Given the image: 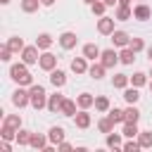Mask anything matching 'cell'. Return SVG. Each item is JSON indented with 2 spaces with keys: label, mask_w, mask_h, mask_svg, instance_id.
<instances>
[{
  "label": "cell",
  "mask_w": 152,
  "mask_h": 152,
  "mask_svg": "<svg viewBox=\"0 0 152 152\" xmlns=\"http://www.w3.org/2000/svg\"><path fill=\"white\" fill-rule=\"evenodd\" d=\"M10 78H12L17 86H33V76H31V71H28V64H24V62L10 66Z\"/></svg>",
  "instance_id": "obj_1"
},
{
  "label": "cell",
  "mask_w": 152,
  "mask_h": 152,
  "mask_svg": "<svg viewBox=\"0 0 152 152\" xmlns=\"http://www.w3.org/2000/svg\"><path fill=\"white\" fill-rule=\"evenodd\" d=\"M28 95H31V107L33 109H43L48 107V95H45V88L43 86H28Z\"/></svg>",
  "instance_id": "obj_2"
},
{
  "label": "cell",
  "mask_w": 152,
  "mask_h": 152,
  "mask_svg": "<svg viewBox=\"0 0 152 152\" xmlns=\"http://www.w3.org/2000/svg\"><path fill=\"white\" fill-rule=\"evenodd\" d=\"M38 45H26L21 52H19V57H21V62L24 64H38V59H40V55H38Z\"/></svg>",
  "instance_id": "obj_3"
},
{
  "label": "cell",
  "mask_w": 152,
  "mask_h": 152,
  "mask_svg": "<svg viewBox=\"0 0 152 152\" xmlns=\"http://www.w3.org/2000/svg\"><path fill=\"white\" fill-rule=\"evenodd\" d=\"M12 104L14 107H26V104H31V95H28V90H24V86H19L14 93H12Z\"/></svg>",
  "instance_id": "obj_4"
},
{
  "label": "cell",
  "mask_w": 152,
  "mask_h": 152,
  "mask_svg": "<svg viewBox=\"0 0 152 152\" xmlns=\"http://www.w3.org/2000/svg\"><path fill=\"white\" fill-rule=\"evenodd\" d=\"M38 66H40L43 71H48V74H50L52 69H57V57H55L52 52H48V50H45V52L40 55V59H38Z\"/></svg>",
  "instance_id": "obj_5"
},
{
  "label": "cell",
  "mask_w": 152,
  "mask_h": 152,
  "mask_svg": "<svg viewBox=\"0 0 152 152\" xmlns=\"http://www.w3.org/2000/svg\"><path fill=\"white\" fill-rule=\"evenodd\" d=\"M100 62H102L107 69H114V66H116V62H119V52H116L114 48H109V50H102V55H100Z\"/></svg>",
  "instance_id": "obj_6"
},
{
  "label": "cell",
  "mask_w": 152,
  "mask_h": 152,
  "mask_svg": "<svg viewBox=\"0 0 152 152\" xmlns=\"http://www.w3.org/2000/svg\"><path fill=\"white\" fill-rule=\"evenodd\" d=\"M114 17H100L97 19V31L102 33V36H112L114 33Z\"/></svg>",
  "instance_id": "obj_7"
},
{
  "label": "cell",
  "mask_w": 152,
  "mask_h": 152,
  "mask_svg": "<svg viewBox=\"0 0 152 152\" xmlns=\"http://www.w3.org/2000/svg\"><path fill=\"white\" fill-rule=\"evenodd\" d=\"M57 40H59L62 50H74V48H76V43H78V38H76V33H74V31H64Z\"/></svg>",
  "instance_id": "obj_8"
},
{
  "label": "cell",
  "mask_w": 152,
  "mask_h": 152,
  "mask_svg": "<svg viewBox=\"0 0 152 152\" xmlns=\"http://www.w3.org/2000/svg\"><path fill=\"white\" fill-rule=\"evenodd\" d=\"M150 17H152V10H150L145 2H140V5L133 7V19H138V21H147Z\"/></svg>",
  "instance_id": "obj_9"
},
{
  "label": "cell",
  "mask_w": 152,
  "mask_h": 152,
  "mask_svg": "<svg viewBox=\"0 0 152 152\" xmlns=\"http://www.w3.org/2000/svg\"><path fill=\"white\" fill-rule=\"evenodd\" d=\"M100 55H102V50H100L95 43H86V45H83V57H86L88 62H95V59H100Z\"/></svg>",
  "instance_id": "obj_10"
},
{
  "label": "cell",
  "mask_w": 152,
  "mask_h": 152,
  "mask_svg": "<svg viewBox=\"0 0 152 152\" xmlns=\"http://www.w3.org/2000/svg\"><path fill=\"white\" fill-rule=\"evenodd\" d=\"M62 102H64V95H62V93H55V95H50V97H48V112H52V114H59V109H62Z\"/></svg>",
  "instance_id": "obj_11"
},
{
  "label": "cell",
  "mask_w": 152,
  "mask_h": 152,
  "mask_svg": "<svg viewBox=\"0 0 152 152\" xmlns=\"http://www.w3.org/2000/svg\"><path fill=\"white\" fill-rule=\"evenodd\" d=\"M109 38H112V43H114V48H126V45L131 43V36H128L126 31H114V33H112Z\"/></svg>",
  "instance_id": "obj_12"
},
{
  "label": "cell",
  "mask_w": 152,
  "mask_h": 152,
  "mask_svg": "<svg viewBox=\"0 0 152 152\" xmlns=\"http://www.w3.org/2000/svg\"><path fill=\"white\" fill-rule=\"evenodd\" d=\"M88 69L90 66H88V59L86 57H74L71 59V71L74 74H88Z\"/></svg>",
  "instance_id": "obj_13"
},
{
  "label": "cell",
  "mask_w": 152,
  "mask_h": 152,
  "mask_svg": "<svg viewBox=\"0 0 152 152\" xmlns=\"http://www.w3.org/2000/svg\"><path fill=\"white\" fill-rule=\"evenodd\" d=\"M114 19L116 21H128V19H133V10L128 5H119L116 12H114Z\"/></svg>",
  "instance_id": "obj_14"
},
{
  "label": "cell",
  "mask_w": 152,
  "mask_h": 152,
  "mask_svg": "<svg viewBox=\"0 0 152 152\" xmlns=\"http://www.w3.org/2000/svg\"><path fill=\"white\" fill-rule=\"evenodd\" d=\"M135 55H138V52L126 45V48H121V52H119V62H121V64H133V62H135Z\"/></svg>",
  "instance_id": "obj_15"
},
{
  "label": "cell",
  "mask_w": 152,
  "mask_h": 152,
  "mask_svg": "<svg viewBox=\"0 0 152 152\" xmlns=\"http://www.w3.org/2000/svg\"><path fill=\"white\" fill-rule=\"evenodd\" d=\"M50 83H52L55 88H62V86L66 83V74H64L62 69H52V71H50Z\"/></svg>",
  "instance_id": "obj_16"
},
{
  "label": "cell",
  "mask_w": 152,
  "mask_h": 152,
  "mask_svg": "<svg viewBox=\"0 0 152 152\" xmlns=\"http://www.w3.org/2000/svg\"><path fill=\"white\" fill-rule=\"evenodd\" d=\"M76 107H78V102H76V100H69V97H64L59 114H64V116H76Z\"/></svg>",
  "instance_id": "obj_17"
},
{
  "label": "cell",
  "mask_w": 152,
  "mask_h": 152,
  "mask_svg": "<svg viewBox=\"0 0 152 152\" xmlns=\"http://www.w3.org/2000/svg\"><path fill=\"white\" fill-rule=\"evenodd\" d=\"M48 138H50L52 145H59V142L64 140V128H62V126H52V128L48 131Z\"/></svg>",
  "instance_id": "obj_18"
},
{
  "label": "cell",
  "mask_w": 152,
  "mask_h": 152,
  "mask_svg": "<svg viewBox=\"0 0 152 152\" xmlns=\"http://www.w3.org/2000/svg\"><path fill=\"white\" fill-rule=\"evenodd\" d=\"M104 71H107V66H104L102 62H95V64L88 69V76H90V78H95V81H100V78L104 76Z\"/></svg>",
  "instance_id": "obj_19"
},
{
  "label": "cell",
  "mask_w": 152,
  "mask_h": 152,
  "mask_svg": "<svg viewBox=\"0 0 152 152\" xmlns=\"http://www.w3.org/2000/svg\"><path fill=\"white\" fill-rule=\"evenodd\" d=\"M128 83H131V76H126V74H114V76H112V86L119 88V90L128 88Z\"/></svg>",
  "instance_id": "obj_20"
},
{
  "label": "cell",
  "mask_w": 152,
  "mask_h": 152,
  "mask_svg": "<svg viewBox=\"0 0 152 152\" xmlns=\"http://www.w3.org/2000/svg\"><path fill=\"white\" fill-rule=\"evenodd\" d=\"M76 102H78L81 109H88V107L95 104V97H93L90 93H81V95H76Z\"/></svg>",
  "instance_id": "obj_21"
},
{
  "label": "cell",
  "mask_w": 152,
  "mask_h": 152,
  "mask_svg": "<svg viewBox=\"0 0 152 152\" xmlns=\"http://www.w3.org/2000/svg\"><path fill=\"white\" fill-rule=\"evenodd\" d=\"M74 121H76V126H78V128H88V126H90V114H88L86 109H81V112H76Z\"/></svg>",
  "instance_id": "obj_22"
},
{
  "label": "cell",
  "mask_w": 152,
  "mask_h": 152,
  "mask_svg": "<svg viewBox=\"0 0 152 152\" xmlns=\"http://www.w3.org/2000/svg\"><path fill=\"white\" fill-rule=\"evenodd\" d=\"M31 135H33L31 131H24V128H19L14 140H17V145H19V147H26V145H31Z\"/></svg>",
  "instance_id": "obj_23"
},
{
  "label": "cell",
  "mask_w": 152,
  "mask_h": 152,
  "mask_svg": "<svg viewBox=\"0 0 152 152\" xmlns=\"http://www.w3.org/2000/svg\"><path fill=\"white\" fill-rule=\"evenodd\" d=\"M48 140H50V138H45V135H40V133H33V135H31V147H33V150H45V147H48Z\"/></svg>",
  "instance_id": "obj_24"
},
{
  "label": "cell",
  "mask_w": 152,
  "mask_h": 152,
  "mask_svg": "<svg viewBox=\"0 0 152 152\" xmlns=\"http://www.w3.org/2000/svg\"><path fill=\"white\" fill-rule=\"evenodd\" d=\"M124 100L128 102V104H135L138 100H140V93H138V88L133 86V88H124Z\"/></svg>",
  "instance_id": "obj_25"
},
{
  "label": "cell",
  "mask_w": 152,
  "mask_h": 152,
  "mask_svg": "<svg viewBox=\"0 0 152 152\" xmlns=\"http://www.w3.org/2000/svg\"><path fill=\"white\" fill-rule=\"evenodd\" d=\"M95 109H97V112H102V114H107V112L112 109V104H109V97H104V95H97V97H95Z\"/></svg>",
  "instance_id": "obj_26"
},
{
  "label": "cell",
  "mask_w": 152,
  "mask_h": 152,
  "mask_svg": "<svg viewBox=\"0 0 152 152\" xmlns=\"http://www.w3.org/2000/svg\"><path fill=\"white\" fill-rule=\"evenodd\" d=\"M2 126H10V128L19 131V128H21V116H19V114H7L5 121H2Z\"/></svg>",
  "instance_id": "obj_27"
},
{
  "label": "cell",
  "mask_w": 152,
  "mask_h": 152,
  "mask_svg": "<svg viewBox=\"0 0 152 152\" xmlns=\"http://www.w3.org/2000/svg\"><path fill=\"white\" fill-rule=\"evenodd\" d=\"M138 124H133V121H124V131H121V135H126V138H138Z\"/></svg>",
  "instance_id": "obj_28"
},
{
  "label": "cell",
  "mask_w": 152,
  "mask_h": 152,
  "mask_svg": "<svg viewBox=\"0 0 152 152\" xmlns=\"http://www.w3.org/2000/svg\"><path fill=\"white\" fill-rule=\"evenodd\" d=\"M107 116H109L114 124H124V121H126V114H124V109H119V107H112V109L107 112Z\"/></svg>",
  "instance_id": "obj_29"
},
{
  "label": "cell",
  "mask_w": 152,
  "mask_h": 152,
  "mask_svg": "<svg viewBox=\"0 0 152 152\" xmlns=\"http://www.w3.org/2000/svg\"><path fill=\"white\" fill-rule=\"evenodd\" d=\"M104 142H107V147H112V150H116V147H124V142H121V135H119V133H114V131H112V133H107V140H104Z\"/></svg>",
  "instance_id": "obj_30"
},
{
  "label": "cell",
  "mask_w": 152,
  "mask_h": 152,
  "mask_svg": "<svg viewBox=\"0 0 152 152\" xmlns=\"http://www.w3.org/2000/svg\"><path fill=\"white\" fill-rule=\"evenodd\" d=\"M36 45H38L40 50H50V45H52V36H50V33H40V36L36 38Z\"/></svg>",
  "instance_id": "obj_31"
},
{
  "label": "cell",
  "mask_w": 152,
  "mask_h": 152,
  "mask_svg": "<svg viewBox=\"0 0 152 152\" xmlns=\"http://www.w3.org/2000/svg\"><path fill=\"white\" fill-rule=\"evenodd\" d=\"M7 48H10L12 52H21V50H24L26 45H24V40H21L19 36H12V38L7 40Z\"/></svg>",
  "instance_id": "obj_32"
},
{
  "label": "cell",
  "mask_w": 152,
  "mask_h": 152,
  "mask_svg": "<svg viewBox=\"0 0 152 152\" xmlns=\"http://www.w3.org/2000/svg\"><path fill=\"white\" fill-rule=\"evenodd\" d=\"M147 76H150V74H142V71H135V74L131 76V86H135V88H142V86L147 83Z\"/></svg>",
  "instance_id": "obj_33"
},
{
  "label": "cell",
  "mask_w": 152,
  "mask_h": 152,
  "mask_svg": "<svg viewBox=\"0 0 152 152\" xmlns=\"http://www.w3.org/2000/svg\"><path fill=\"white\" fill-rule=\"evenodd\" d=\"M124 114H126V121H133V124H138V119H140V112H138L135 104H128L124 109Z\"/></svg>",
  "instance_id": "obj_34"
},
{
  "label": "cell",
  "mask_w": 152,
  "mask_h": 152,
  "mask_svg": "<svg viewBox=\"0 0 152 152\" xmlns=\"http://www.w3.org/2000/svg\"><path fill=\"white\" fill-rule=\"evenodd\" d=\"M97 128H100V133H112V131H114V121H112L109 116H102V119L97 121Z\"/></svg>",
  "instance_id": "obj_35"
},
{
  "label": "cell",
  "mask_w": 152,
  "mask_h": 152,
  "mask_svg": "<svg viewBox=\"0 0 152 152\" xmlns=\"http://www.w3.org/2000/svg\"><path fill=\"white\" fill-rule=\"evenodd\" d=\"M40 5H43L40 0H21V12L31 14V12H36V10H38Z\"/></svg>",
  "instance_id": "obj_36"
},
{
  "label": "cell",
  "mask_w": 152,
  "mask_h": 152,
  "mask_svg": "<svg viewBox=\"0 0 152 152\" xmlns=\"http://www.w3.org/2000/svg\"><path fill=\"white\" fill-rule=\"evenodd\" d=\"M138 142H140V147H152V131H140Z\"/></svg>",
  "instance_id": "obj_37"
},
{
  "label": "cell",
  "mask_w": 152,
  "mask_h": 152,
  "mask_svg": "<svg viewBox=\"0 0 152 152\" xmlns=\"http://www.w3.org/2000/svg\"><path fill=\"white\" fill-rule=\"evenodd\" d=\"M90 10H93V14H97V17H104V10H107V5H104V0H97V2H93V5H90Z\"/></svg>",
  "instance_id": "obj_38"
},
{
  "label": "cell",
  "mask_w": 152,
  "mask_h": 152,
  "mask_svg": "<svg viewBox=\"0 0 152 152\" xmlns=\"http://www.w3.org/2000/svg\"><path fill=\"white\" fill-rule=\"evenodd\" d=\"M128 48H133L135 52H140V50H145V40H142V38H131Z\"/></svg>",
  "instance_id": "obj_39"
},
{
  "label": "cell",
  "mask_w": 152,
  "mask_h": 152,
  "mask_svg": "<svg viewBox=\"0 0 152 152\" xmlns=\"http://www.w3.org/2000/svg\"><path fill=\"white\" fill-rule=\"evenodd\" d=\"M0 135H2V140H12V138H17V131H14V128H10V126H2Z\"/></svg>",
  "instance_id": "obj_40"
},
{
  "label": "cell",
  "mask_w": 152,
  "mask_h": 152,
  "mask_svg": "<svg viewBox=\"0 0 152 152\" xmlns=\"http://www.w3.org/2000/svg\"><path fill=\"white\" fill-rule=\"evenodd\" d=\"M121 150H126V152H138V150H140V142H138V140H128V142H124Z\"/></svg>",
  "instance_id": "obj_41"
},
{
  "label": "cell",
  "mask_w": 152,
  "mask_h": 152,
  "mask_svg": "<svg viewBox=\"0 0 152 152\" xmlns=\"http://www.w3.org/2000/svg\"><path fill=\"white\" fill-rule=\"evenodd\" d=\"M12 55H14V52H12V50H10L7 45H5L2 50H0V59H2V62H10V59H12Z\"/></svg>",
  "instance_id": "obj_42"
},
{
  "label": "cell",
  "mask_w": 152,
  "mask_h": 152,
  "mask_svg": "<svg viewBox=\"0 0 152 152\" xmlns=\"http://www.w3.org/2000/svg\"><path fill=\"white\" fill-rule=\"evenodd\" d=\"M57 150H62V152H69V150H71V145H69V142H64V140H62V142H59V145H57Z\"/></svg>",
  "instance_id": "obj_43"
},
{
  "label": "cell",
  "mask_w": 152,
  "mask_h": 152,
  "mask_svg": "<svg viewBox=\"0 0 152 152\" xmlns=\"http://www.w3.org/2000/svg\"><path fill=\"white\" fill-rule=\"evenodd\" d=\"M40 2H43V7H52L55 5V0H40Z\"/></svg>",
  "instance_id": "obj_44"
},
{
  "label": "cell",
  "mask_w": 152,
  "mask_h": 152,
  "mask_svg": "<svg viewBox=\"0 0 152 152\" xmlns=\"http://www.w3.org/2000/svg\"><path fill=\"white\" fill-rule=\"evenodd\" d=\"M104 5L107 7H114V5H119V0H104Z\"/></svg>",
  "instance_id": "obj_45"
},
{
  "label": "cell",
  "mask_w": 152,
  "mask_h": 152,
  "mask_svg": "<svg viewBox=\"0 0 152 152\" xmlns=\"http://www.w3.org/2000/svg\"><path fill=\"white\" fill-rule=\"evenodd\" d=\"M147 59H150V64H152V45L147 48Z\"/></svg>",
  "instance_id": "obj_46"
},
{
  "label": "cell",
  "mask_w": 152,
  "mask_h": 152,
  "mask_svg": "<svg viewBox=\"0 0 152 152\" xmlns=\"http://www.w3.org/2000/svg\"><path fill=\"white\" fill-rule=\"evenodd\" d=\"M119 5H128L131 7V0H119Z\"/></svg>",
  "instance_id": "obj_47"
},
{
  "label": "cell",
  "mask_w": 152,
  "mask_h": 152,
  "mask_svg": "<svg viewBox=\"0 0 152 152\" xmlns=\"http://www.w3.org/2000/svg\"><path fill=\"white\" fill-rule=\"evenodd\" d=\"M83 2H86V5H93V2H97V0H83Z\"/></svg>",
  "instance_id": "obj_48"
},
{
  "label": "cell",
  "mask_w": 152,
  "mask_h": 152,
  "mask_svg": "<svg viewBox=\"0 0 152 152\" xmlns=\"http://www.w3.org/2000/svg\"><path fill=\"white\" fill-rule=\"evenodd\" d=\"M0 2H2V5H7V2H10V0H0Z\"/></svg>",
  "instance_id": "obj_49"
},
{
  "label": "cell",
  "mask_w": 152,
  "mask_h": 152,
  "mask_svg": "<svg viewBox=\"0 0 152 152\" xmlns=\"http://www.w3.org/2000/svg\"><path fill=\"white\" fill-rule=\"evenodd\" d=\"M150 90H152V81H150Z\"/></svg>",
  "instance_id": "obj_50"
},
{
  "label": "cell",
  "mask_w": 152,
  "mask_h": 152,
  "mask_svg": "<svg viewBox=\"0 0 152 152\" xmlns=\"http://www.w3.org/2000/svg\"><path fill=\"white\" fill-rule=\"evenodd\" d=\"M150 76H152V66H150Z\"/></svg>",
  "instance_id": "obj_51"
}]
</instances>
